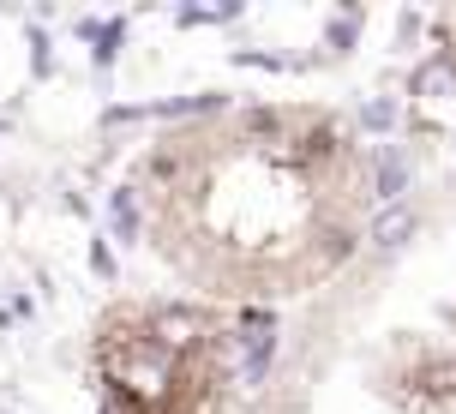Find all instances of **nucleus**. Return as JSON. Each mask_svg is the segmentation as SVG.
<instances>
[{
  "mask_svg": "<svg viewBox=\"0 0 456 414\" xmlns=\"http://www.w3.org/2000/svg\"><path fill=\"white\" fill-rule=\"evenodd\" d=\"M91 372L102 414H247L234 313L192 295L109 306L91 337Z\"/></svg>",
  "mask_w": 456,
  "mask_h": 414,
  "instance_id": "nucleus-2",
  "label": "nucleus"
},
{
  "mask_svg": "<svg viewBox=\"0 0 456 414\" xmlns=\"http://www.w3.org/2000/svg\"><path fill=\"white\" fill-rule=\"evenodd\" d=\"M144 253L216 313L324 295L372 247L361 133L313 102H234L162 126L133 162Z\"/></svg>",
  "mask_w": 456,
  "mask_h": 414,
  "instance_id": "nucleus-1",
  "label": "nucleus"
}]
</instances>
